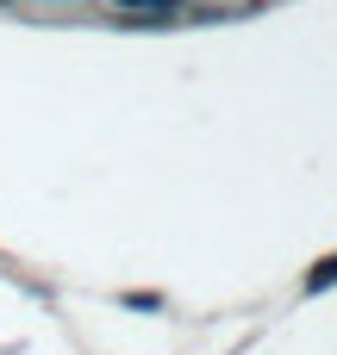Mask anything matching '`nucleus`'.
<instances>
[{"instance_id": "1", "label": "nucleus", "mask_w": 337, "mask_h": 355, "mask_svg": "<svg viewBox=\"0 0 337 355\" xmlns=\"http://www.w3.org/2000/svg\"><path fill=\"white\" fill-rule=\"evenodd\" d=\"M331 281H337V256H331V262H325V268H319V275H313V281H306V287L319 293V287H331Z\"/></svg>"}]
</instances>
